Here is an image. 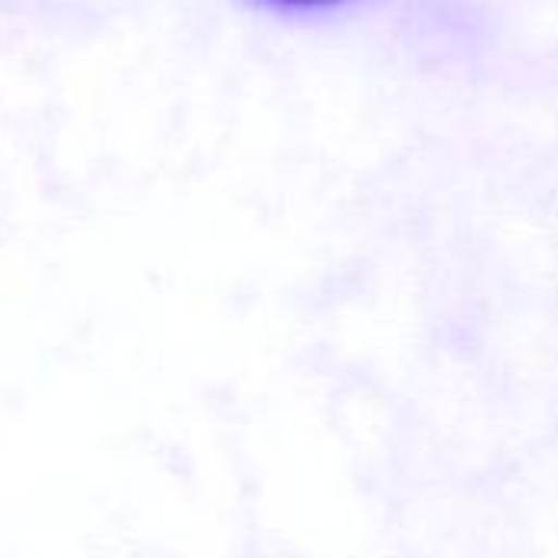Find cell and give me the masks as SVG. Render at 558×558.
Masks as SVG:
<instances>
[{
  "label": "cell",
  "mask_w": 558,
  "mask_h": 558,
  "mask_svg": "<svg viewBox=\"0 0 558 558\" xmlns=\"http://www.w3.org/2000/svg\"><path fill=\"white\" fill-rule=\"evenodd\" d=\"M271 3H281V7H333L340 0H271Z\"/></svg>",
  "instance_id": "1"
}]
</instances>
